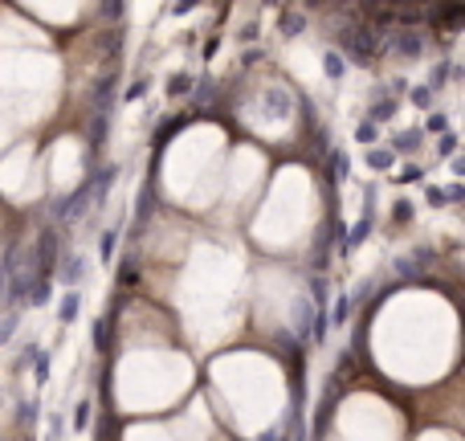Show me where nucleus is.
I'll return each mask as SVG.
<instances>
[{"mask_svg": "<svg viewBox=\"0 0 465 441\" xmlns=\"http://www.w3.org/2000/svg\"><path fill=\"white\" fill-rule=\"evenodd\" d=\"M188 86H192V74H172L167 78V94H188Z\"/></svg>", "mask_w": 465, "mask_h": 441, "instance_id": "obj_1", "label": "nucleus"}, {"mask_svg": "<svg viewBox=\"0 0 465 441\" xmlns=\"http://www.w3.org/2000/svg\"><path fill=\"white\" fill-rule=\"evenodd\" d=\"M115 241H118V229L102 233V241H98V257H102V262H106V257L115 254Z\"/></svg>", "mask_w": 465, "mask_h": 441, "instance_id": "obj_2", "label": "nucleus"}, {"mask_svg": "<svg viewBox=\"0 0 465 441\" xmlns=\"http://www.w3.org/2000/svg\"><path fill=\"white\" fill-rule=\"evenodd\" d=\"M78 319V294H66L62 299V323H74Z\"/></svg>", "mask_w": 465, "mask_h": 441, "instance_id": "obj_3", "label": "nucleus"}, {"mask_svg": "<svg viewBox=\"0 0 465 441\" xmlns=\"http://www.w3.org/2000/svg\"><path fill=\"white\" fill-rule=\"evenodd\" d=\"M392 221H396V225H408V221H412V205H408V201L392 205Z\"/></svg>", "mask_w": 465, "mask_h": 441, "instance_id": "obj_4", "label": "nucleus"}, {"mask_svg": "<svg viewBox=\"0 0 465 441\" xmlns=\"http://www.w3.org/2000/svg\"><path fill=\"white\" fill-rule=\"evenodd\" d=\"M323 70L331 74V78H339V74H343V57H339V53H326V57H323Z\"/></svg>", "mask_w": 465, "mask_h": 441, "instance_id": "obj_5", "label": "nucleus"}, {"mask_svg": "<svg viewBox=\"0 0 465 441\" xmlns=\"http://www.w3.org/2000/svg\"><path fill=\"white\" fill-rule=\"evenodd\" d=\"M375 135H380V131H375V123H372V118H368V123H359V127H355V140H359V143H372Z\"/></svg>", "mask_w": 465, "mask_h": 441, "instance_id": "obj_6", "label": "nucleus"}, {"mask_svg": "<svg viewBox=\"0 0 465 441\" xmlns=\"http://www.w3.org/2000/svg\"><path fill=\"white\" fill-rule=\"evenodd\" d=\"M424 201H429V205H453L449 192H441V188H424Z\"/></svg>", "mask_w": 465, "mask_h": 441, "instance_id": "obj_7", "label": "nucleus"}, {"mask_svg": "<svg viewBox=\"0 0 465 441\" xmlns=\"http://www.w3.org/2000/svg\"><path fill=\"white\" fill-rule=\"evenodd\" d=\"M412 102H417V107H429V102H433V86H417V90H412Z\"/></svg>", "mask_w": 465, "mask_h": 441, "instance_id": "obj_8", "label": "nucleus"}, {"mask_svg": "<svg viewBox=\"0 0 465 441\" xmlns=\"http://www.w3.org/2000/svg\"><path fill=\"white\" fill-rule=\"evenodd\" d=\"M417 143H420V135H417V131H408V135H400V140H396V147H404V151H412Z\"/></svg>", "mask_w": 465, "mask_h": 441, "instance_id": "obj_9", "label": "nucleus"}, {"mask_svg": "<svg viewBox=\"0 0 465 441\" xmlns=\"http://www.w3.org/2000/svg\"><path fill=\"white\" fill-rule=\"evenodd\" d=\"M372 163L375 168H392V151H372Z\"/></svg>", "mask_w": 465, "mask_h": 441, "instance_id": "obj_10", "label": "nucleus"}, {"mask_svg": "<svg viewBox=\"0 0 465 441\" xmlns=\"http://www.w3.org/2000/svg\"><path fill=\"white\" fill-rule=\"evenodd\" d=\"M282 33H298V17H294V13L282 17Z\"/></svg>", "mask_w": 465, "mask_h": 441, "instance_id": "obj_11", "label": "nucleus"}, {"mask_svg": "<svg viewBox=\"0 0 465 441\" xmlns=\"http://www.w3.org/2000/svg\"><path fill=\"white\" fill-rule=\"evenodd\" d=\"M445 123H449L445 115H433V118H429V131H445Z\"/></svg>", "mask_w": 465, "mask_h": 441, "instance_id": "obj_12", "label": "nucleus"}, {"mask_svg": "<svg viewBox=\"0 0 465 441\" xmlns=\"http://www.w3.org/2000/svg\"><path fill=\"white\" fill-rule=\"evenodd\" d=\"M192 4H200V0H180V4H176V13H188Z\"/></svg>", "mask_w": 465, "mask_h": 441, "instance_id": "obj_13", "label": "nucleus"}]
</instances>
